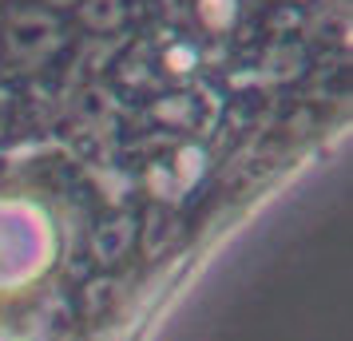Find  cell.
<instances>
[{
    "label": "cell",
    "mask_w": 353,
    "mask_h": 341,
    "mask_svg": "<svg viewBox=\"0 0 353 341\" xmlns=\"http://www.w3.org/2000/svg\"><path fill=\"white\" fill-rule=\"evenodd\" d=\"M135 0H80V24L92 32H112L128 20Z\"/></svg>",
    "instance_id": "cell-2"
},
{
    "label": "cell",
    "mask_w": 353,
    "mask_h": 341,
    "mask_svg": "<svg viewBox=\"0 0 353 341\" xmlns=\"http://www.w3.org/2000/svg\"><path fill=\"white\" fill-rule=\"evenodd\" d=\"M199 20H203L207 28L226 32V28L239 20V0H199Z\"/></svg>",
    "instance_id": "cell-3"
},
{
    "label": "cell",
    "mask_w": 353,
    "mask_h": 341,
    "mask_svg": "<svg viewBox=\"0 0 353 341\" xmlns=\"http://www.w3.org/2000/svg\"><path fill=\"white\" fill-rule=\"evenodd\" d=\"M60 36H64L60 17L40 4H20L4 20V52L20 64H40L44 56H52Z\"/></svg>",
    "instance_id": "cell-1"
}]
</instances>
